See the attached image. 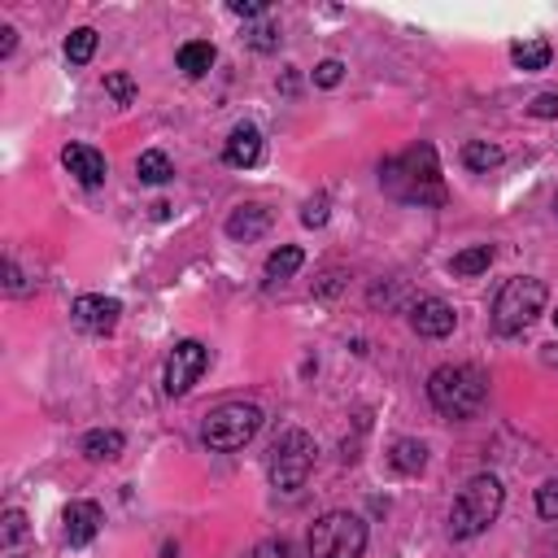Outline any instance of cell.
<instances>
[{
  "label": "cell",
  "instance_id": "1",
  "mask_svg": "<svg viewBox=\"0 0 558 558\" xmlns=\"http://www.w3.org/2000/svg\"><path fill=\"white\" fill-rule=\"evenodd\" d=\"M379 183L392 201L401 205H418V209H440L449 201L445 192V179H440V157H436V144L418 140L410 144L405 153L397 157H384L379 161Z\"/></svg>",
  "mask_w": 558,
  "mask_h": 558
},
{
  "label": "cell",
  "instance_id": "2",
  "mask_svg": "<svg viewBox=\"0 0 558 558\" xmlns=\"http://www.w3.org/2000/svg\"><path fill=\"white\" fill-rule=\"evenodd\" d=\"M427 401L445 418H471L488 401V375L471 362H445L427 375Z\"/></svg>",
  "mask_w": 558,
  "mask_h": 558
},
{
  "label": "cell",
  "instance_id": "3",
  "mask_svg": "<svg viewBox=\"0 0 558 558\" xmlns=\"http://www.w3.org/2000/svg\"><path fill=\"white\" fill-rule=\"evenodd\" d=\"M501 506H506L501 480H497V475H471V480L458 488L453 506H449V536H453V541H471V536L488 532V527L497 523Z\"/></svg>",
  "mask_w": 558,
  "mask_h": 558
},
{
  "label": "cell",
  "instance_id": "4",
  "mask_svg": "<svg viewBox=\"0 0 558 558\" xmlns=\"http://www.w3.org/2000/svg\"><path fill=\"white\" fill-rule=\"evenodd\" d=\"M545 283L532 279V275H514L501 283L497 301H493V331L497 336H519L523 327L536 323V314L545 310Z\"/></svg>",
  "mask_w": 558,
  "mask_h": 558
},
{
  "label": "cell",
  "instance_id": "5",
  "mask_svg": "<svg viewBox=\"0 0 558 558\" xmlns=\"http://www.w3.org/2000/svg\"><path fill=\"white\" fill-rule=\"evenodd\" d=\"M262 432V410L248 405V401H222L205 414L201 423V440L214 449V453H235L244 449L253 436Z\"/></svg>",
  "mask_w": 558,
  "mask_h": 558
},
{
  "label": "cell",
  "instance_id": "6",
  "mask_svg": "<svg viewBox=\"0 0 558 558\" xmlns=\"http://www.w3.org/2000/svg\"><path fill=\"white\" fill-rule=\"evenodd\" d=\"M310 558H362L366 549V523L353 510H327L323 519H314L310 536H305Z\"/></svg>",
  "mask_w": 558,
  "mask_h": 558
},
{
  "label": "cell",
  "instance_id": "7",
  "mask_svg": "<svg viewBox=\"0 0 558 558\" xmlns=\"http://www.w3.org/2000/svg\"><path fill=\"white\" fill-rule=\"evenodd\" d=\"M314 436L310 432H301V427H288L275 445H270V462H266V471H270V484L279 488V493H296L305 480H310V471H314Z\"/></svg>",
  "mask_w": 558,
  "mask_h": 558
},
{
  "label": "cell",
  "instance_id": "8",
  "mask_svg": "<svg viewBox=\"0 0 558 558\" xmlns=\"http://www.w3.org/2000/svg\"><path fill=\"white\" fill-rule=\"evenodd\" d=\"M205 366H209V349H205L201 340H179V344L170 349V357H166V379H161L166 397L192 392V384L205 375Z\"/></svg>",
  "mask_w": 558,
  "mask_h": 558
},
{
  "label": "cell",
  "instance_id": "9",
  "mask_svg": "<svg viewBox=\"0 0 558 558\" xmlns=\"http://www.w3.org/2000/svg\"><path fill=\"white\" fill-rule=\"evenodd\" d=\"M70 318L78 331H92V336H109L122 318V301L118 296H100V292H87L70 305Z\"/></svg>",
  "mask_w": 558,
  "mask_h": 558
},
{
  "label": "cell",
  "instance_id": "10",
  "mask_svg": "<svg viewBox=\"0 0 558 558\" xmlns=\"http://www.w3.org/2000/svg\"><path fill=\"white\" fill-rule=\"evenodd\" d=\"M453 323H458V314H453V305L440 301V296H418V301L410 305V327H414L418 336H427V340L449 336Z\"/></svg>",
  "mask_w": 558,
  "mask_h": 558
},
{
  "label": "cell",
  "instance_id": "11",
  "mask_svg": "<svg viewBox=\"0 0 558 558\" xmlns=\"http://www.w3.org/2000/svg\"><path fill=\"white\" fill-rule=\"evenodd\" d=\"M61 161H65V170H70L83 187H100L105 174H109L105 157H100L92 144H65V148H61Z\"/></svg>",
  "mask_w": 558,
  "mask_h": 558
},
{
  "label": "cell",
  "instance_id": "12",
  "mask_svg": "<svg viewBox=\"0 0 558 558\" xmlns=\"http://www.w3.org/2000/svg\"><path fill=\"white\" fill-rule=\"evenodd\" d=\"M270 209L262 205V201H248V205H235L231 214H227V235L231 240H240V244H248V240H257V235H266L270 231Z\"/></svg>",
  "mask_w": 558,
  "mask_h": 558
},
{
  "label": "cell",
  "instance_id": "13",
  "mask_svg": "<svg viewBox=\"0 0 558 558\" xmlns=\"http://www.w3.org/2000/svg\"><path fill=\"white\" fill-rule=\"evenodd\" d=\"M222 161L235 166V170L257 166V161H262V131L248 126V122H240V126L227 135V144H222Z\"/></svg>",
  "mask_w": 558,
  "mask_h": 558
},
{
  "label": "cell",
  "instance_id": "14",
  "mask_svg": "<svg viewBox=\"0 0 558 558\" xmlns=\"http://www.w3.org/2000/svg\"><path fill=\"white\" fill-rule=\"evenodd\" d=\"M61 532L70 545H87L100 532V506L96 501H70L61 510Z\"/></svg>",
  "mask_w": 558,
  "mask_h": 558
},
{
  "label": "cell",
  "instance_id": "15",
  "mask_svg": "<svg viewBox=\"0 0 558 558\" xmlns=\"http://www.w3.org/2000/svg\"><path fill=\"white\" fill-rule=\"evenodd\" d=\"M214 44L209 39H187L179 52H174V61H179V70L187 74V78H201V74H209V65H214Z\"/></svg>",
  "mask_w": 558,
  "mask_h": 558
},
{
  "label": "cell",
  "instance_id": "16",
  "mask_svg": "<svg viewBox=\"0 0 558 558\" xmlns=\"http://www.w3.org/2000/svg\"><path fill=\"white\" fill-rule=\"evenodd\" d=\"M510 61H514L523 74H536V70H545V65L554 61V48H549V39H519V44L510 48Z\"/></svg>",
  "mask_w": 558,
  "mask_h": 558
},
{
  "label": "cell",
  "instance_id": "17",
  "mask_svg": "<svg viewBox=\"0 0 558 558\" xmlns=\"http://www.w3.org/2000/svg\"><path fill=\"white\" fill-rule=\"evenodd\" d=\"M122 445H126V436L113 432V427H96V432L83 436V453H87L92 462H113V458L122 453Z\"/></svg>",
  "mask_w": 558,
  "mask_h": 558
},
{
  "label": "cell",
  "instance_id": "18",
  "mask_svg": "<svg viewBox=\"0 0 558 558\" xmlns=\"http://www.w3.org/2000/svg\"><path fill=\"white\" fill-rule=\"evenodd\" d=\"M301 262H305V253H301L296 244L275 248V253L266 257V283H283V279H292V275L301 270Z\"/></svg>",
  "mask_w": 558,
  "mask_h": 558
},
{
  "label": "cell",
  "instance_id": "19",
  "mask_svg": "<svg viewBox=\"0 0 558 558\" xmlns=\"http://www.w3.org/2000/svg\"><path fill=\"white\" fill-rule=\"evenodd\" d=\"M493 257H497L493 244H471V248H462V253L449 257V270H453V275H480V270L493 266Z\"/></svg>",
  "mask_w": 558,
  "mask_h": 558
},
{
  "label": "cell",
  "instance_id": "20",
  "mask_svg": "<svg viewBox=\"0 0 558 558\" xmlns=\"http://www.w3.org/2000/svg\"><path fill=\"white\" fill-rule=\"evenodd\" d=\"M388 462H392L401 475H418V471L427 466V445H423V440H397L392 453H388Z\"/></svg>",
  "mask_w": 558,
  "mask_h": 558
},
{
  "label": "cell",
  "instance_id": "21",
  "mask_svg": "<svg viewBox=\"0 0 558 558\" xmlns=\"http://www.w3.org/2000/svg\"><path fill=\"white\" fill-rule=\"evenodd\" d=\"M462 166H466V170L488 174V170H497V166H501V148H497V144H488V140H471V144H462Z\"/></svg>",
  "mask_w": 558,
  "mask_h": 558
},
{
  "label": "cell",
  "instance_id": "22",
  "mask_svg": "<svg viewBox=\"0 0 558 558\" xmlns=\"http://www.w3.org/2000/svg\"><path fill=\"white\" fill-rule=\"evenodd\" d=\"M135 174H140L144 183H166V179L174 174V166H170V157H166L161 148H148V153H140Z\"/></svg>",
  "mask_w": 558,
  "mask_h": 558
},
{
  "label": "cell",
  "instance_id": "23",
  "mask_svg": "<svg viewBox=\"0 0 558 558\" xmlns=\"http://www.w3.org/2000/svg\"><path fill=\"white\" fill-rule=\"evenodd\" d=\"M92 52H96V31L92 26H78V31L65 35V61L70 65H87Z\"/></svg>",
  "mask_w": 558,
  "mask_h": 558
},
{
  "label": "cell",
  "instance_id": "24",
  "mask_svg": "<svg viewBox=\"0 0 558 558\" xmlns=\"http://www.w3.org/2000/svg\"><path fill=\"white\" fill-rule=\"evenodd\" d=\"M244 558H296L292 554V541H283V536H270V541H257Z\"/></svg>",
  "mask_w": 558,
  "mask_h": 558
},
{
  "label": "cell",
  "instance_id": "25",
  "mask_svg": "<svg viewBox=\"0 0 558 558\" xmlns=\"http://www.w3.org/2000/svg\"><path fill=\"white\" fill-rule=\"evenodd\" d=\"M536 510H541V519H558V480H545L536 488Z\"/></svg>",
  "mask_w": 558,
  "mask_h": 558
},
{
  "label": "cell",
  "instance_id": "26",
  "mask_svg": "<svg viewBox=\"0 0 558 558\" xmlns=\"http://www.w3.org/2000/svg\"><path fill=\"white\" fill-rule=\"evenodd\" d=\"M105 92H109L118 105H131V100H135V83H131V74H109V78H105Z\"/></svg>",
  "mask_w": 558,
  "mask_h": 558
},
{
  "label": "cell",
  "instance_id": "27",
  "mask_svg": "<svg viewBox=\"0 0 558 558\" xmlns=\"http://www.w3.org/2000/svg\"><path fill=\"white\" fill-rule=\"evenodd\" d=\"M327 205H331V201H327V192L310 196V201H305V209H301V222H305V227H323V222H327Z\"/></svg>",
  "mask_w": 558,
  "mask_h": 558
},
{
  "label": "cell",
  "instance_id": "28",
  "mask_svg": "<svg viewBox=\"0 0 558 558\" xmlns=\"http://www.w3.org/2000/svg\"><path fill=\"white\" fill-rule=\"evenodd\" d=\"M22 536H26V514H22V510H9V514H4V527H0V541H4V545H17Z\"/></svg>",
  "mask_w": 558,
  "mask_h": 558
},
{
  "label": "cell",
  "instance_id": "29",
  "mask_svg": "<svg viewBox=\"0 0 558 558\" xmlns=\"http://www.w3.org/2000/svg\"><path fill=\"white\" fill-rule=\"evenodd\" d=\"M340 78H344V65H340L336 57H331V61H318V65H314V83H318V87H336Z\"/></svg>",
  "mask_w": 558,
  "mask_h": 558
},
{
  "label": "cell",
  "instance_id": "30",
  "mask_svg": "<svg viewBox=\"0 0 558 558\" xmlns=\"http://www.w3.org/2000/svg\"><path fill=\"white\" fill-rule=\"evenodd\" d=\"M527 113H532V118H558V92H541V96H532Z\"/></svg>",
  "mask_w": 558,
  "mask_h": 558
},
{
  "label": "cell",
  "instance_id": "31",
  "mask_svg": "<svg viewBox=\"0 0 558 558\" xmlns=\"http://www.w3.org/2000/svg\"><path fill=\"white\" fill-rule=\"evenodd\" d=\"M248 44H253L257 52H270V48H279V26H270V22H266V26H257V31L248 35Z\"/></svg>",
  "mask_w": 558,
  "mask_h": 558
},
{
  "label": "cell",
  "instance_id": "32",
  "mask_svg": "<svg viewBox=\"0 0 558 558\" xmlns=\"http://www.w3.org/2000/svg\"><path fill=\"white\" fill-rule=\"evenodd\" d=\"M227 9H231L235 17H262V13H266V0H231Z\"/></svg>",
  "mask_w": 558,
  "mask_h": 558
},
{
  "label": "cell",
  "instance_id": "33",
  "mask_svg": "<svg viewBox=\"0 0 558 558\" xmlns=\"http://www.w3.org/2000/svg\"><path fill=\"white\" fill-rule=\"evenodd\" d=\"M13 44H17V31H13V26H0V57H9Z\"/></svg>",
  "mask_w": 558,
  "mask_h": 558
},
{
  "label": "cell",
  "instance_id": "34",
  "mask_svg": "<svg viewBox=\"0 0 558 558\" xmlns=\"http://www.w3.org/2000/svg\"><path fill=\"white\" fill-rule=\"evenodd\" d=\"M4 275H9V292H26V283H22V275H17L13 262H4Z\"/></svg>",
  "mask_w": 558,
  "mask_h": 558
},
{
  "label": "cell",
  "instance_id": "35",
  "mask_svg": "<svg viewBox=\"0 0 558 558\" xmlns=\"http://www.w3.org/2000/svg\"><path fill=\"white\" fill-rule=\"evenodd\" d=\"M554 327H558V310H554Z\"/></svg>",
  "mask_w": 558,
  "mask_h": 558
},
{
  "label": "cell",
  "instance_id": "36",
  "mask_svg": "<svg viewBox=\"0 0 558 558\" xmlns=\"http://www.w3.org/2000/svg\"><path fill=\"white\" fill-rule=\"evenodd\" d=\"M554 214H558V196H554Z\"/></svg>",
  "mask_w": 558,
  "mask_h": 558
}]
</instances>
